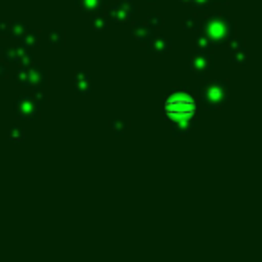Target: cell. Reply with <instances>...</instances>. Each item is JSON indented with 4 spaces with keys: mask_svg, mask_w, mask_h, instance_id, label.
<instances>
[{
    "mask_svg": "<svg viewBox=\"0 0 262 262\" xmlns=\"http://www.w3.org/2000/svg\"><path fill=\"white\" fill-rule=\"evenodd\" d=\"M163 110L169 117H178V119H190L196 113V102L190 97H173L163 104Z\"/></svg>",
    "mask_w": 262,
    "mask_h": 262,
    "instance_id": "1",
    "label": "cell"
}]
</instances>
